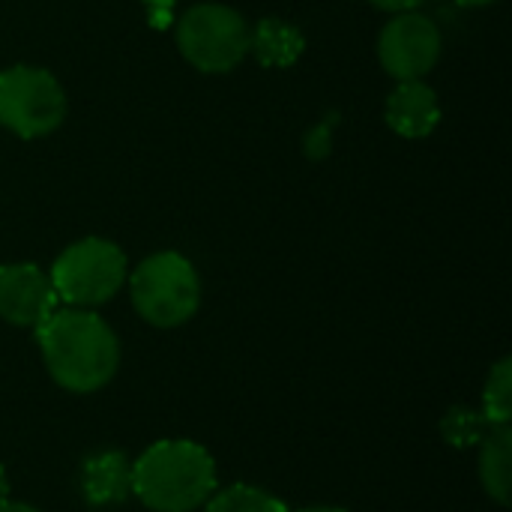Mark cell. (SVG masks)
I'll return each instance as SVG.
<instances>
[{
    "instance_id": "6da1fadb",
    "label": "cell",
    "mask_w": 512,
    "mask_h": 512,
    "mask_svg": "<svg viewBox=\"0 0 512 512\" xmlns=\"http://www.w3.org/2000/svg\"><path fill=\"white\" fill-rule=\"evenodd\" d=\"M36 339L48 375L69 393H96L117 375V333L90 309H54L36 327Z\"/></svg>"
},
{
    "instance_id": "7a4b0ae2",
    "label": "cell",
    "mask_w": 512,
    "mask_h": 512,
    "mask_svg": "<svg viewBox=\"0 0 512 512\" xmlns=\"http://www.w3.org/2000/svg\"><path fill=\"white\" fill-rule=\"evenodd\" d=\"M216 492L213 456L186 438L156 441L132 462V495L153 512L201 510Z\"/></svg>"
},
{
    "instance_id": "5bb4252c",
    "label": "cell",
    "mask_w": 512,
    "mask_h": 512,
    "mask_svg": "<svg viewBox=\"0 0 512 512\" xmlns=\"http://www.w3.org/2000/svg\"><path fill=\"white\" fill-rule=\"evenodd\" d=\"M480 414L489 426H510L512 420V360L504 357L492 366L489 381L483 387V408Z\"/></svg>"
},
{
    "instance_id": "ba28073f",
    "label": "cell",
    "mask_w": 512,
    "mask_h": 512,
    "mask_svg": "<svg viewBox=\"0 0 512 512\" xmlns=\"http://www.w3.org/2000/svg\"><path fill=\"white\" fill-rule=\"evenodd\" d=\"M57 309V294L36 264L0 267V318L12 327H39Z\"/></svg>"
},
{
    "instance_id": "7402d4cb",
    "label": "cell",
    "mask_w": 512,
    "mask_h": 512,
    "mask_svg": "<svg viewBox=\"0 0 512 512\" xmlns=\"http://www.w3.org/2000/svg\"><path fill=\"white\" fill-rule=\"evenodd\" d=\"M300 512H348V510H342V507H306V510H300Z\"/></svg>"
},
{
    "instance_id": "e0dca14e",
    "label": "cell",
    "mask_w": 512,
    "mask_h": 512,
    "mask_svg": "<svg viewBox=\"0 0 512 512\" xmlns=\"http://www.w3.org/2000/svg\"><path fill=\"white\" fill-rule=\"evenodd\" d=\"M144 6H147V12H150V24L153 27H168L171 24V9H174V3L177 0H141Z\"/></svg>"
},
{
    "instance_id": "9c48e42d",
    "label": "cell",
    "mask_w": 512,
    "mask_h": 512,
    "mask_svg": "<svg viewBox=\"0 0 512 512\" xmlns=\"http://www.w3.org/2000/svg\"><path fill=\"white\" fill-rule=\"evenodd\" d=\"M387 126L402 138H429L441 123V105L435 90L423 81H399L384 108Z\"/></svg>"
},
{
    "instance_id": "8fae6325",
    "label": "cell",
    "mask_w": 512,
    "mask_h": 512,
    "mask_svg": "<svg viewBox=\"0 0 512 512\" xmlns=\"http://www.w3.org/2000/svg\"><path fill=\"white\" fill-rule=\"evenodd\" d=\"M249 51L267 69L294 66L306 51V36L297 24L285 18H261L249 30Z\"/></svg>"
},
{
    "instance_id": "44dd1931",
    "label": "cell",
    "mask_w": 512,
    "mask_h": 512,
    "mask_svg": "<svg viewBox=\"0 0 512 512\" xmlns=\"http://www.w3.org/2000/svg\"><path fill=\"white\" fill-rule=\"evenodd\" d=\"M459 6H489V3H495V0H456Z\"/></svg>"
},
{
    "instance_id": "3957f363",
    "label": "cell",
    "mask_w": 512,
    "mask_h": 512,
    "mask_svg": "<svg viewBox=\"0 0 512 512\" xmlns=\"http://www.w3.org/2000/svg\"><path fill=\"white\" fill-rule=\"evenodd\" d=\"M129 294L135 312L159 327L171 330L186 324L201 306V279L195 264L180 252H156L144 258L129 276Z\"/></svg>"
},
{
    "instance_id": "2e32d148",
    "label": "cell",
    "mask_w": 512,
    "mask_h": 512,
    "mask_svg": "<svg viewBox=\"0 0 512 512\" xmlns=\"http://www.w3.org/2000/svg\"><path fill=\"white\" fill-rule=\"evenodd\" d=\"M336 123H339V114L333 111V114H327L324 120H318V123L309 129V135H306V141H303V150H306L309 159H324V156L330 153Z\"/></svg>"
},
{
    "instance_id": "30bf717a",
    "label": "cell",
    "mask_w": 512,
    "mask_h": 512,
    "mask_svg": "<svg viewBox=\"0 0 512 512\" xmlns=\"http://www.w3.org/2000/svg\"><path fill=\"white\" fill-rule=\"evenodd\" d=\"M81 492L93 507L126 501L132 495V462L117 450L90 456L81 468Z\"/></svg>"
},
{
    "instance_id": "8992f818",
    "label": "cell",
    "mask_w": 512,
    "mask_h": 512,
    "mask_svg": "<svg viewBox=\"0 0 512 512\" xmlns=\"http://www.w3.org/2000/svg\"><path fill=\"white\" fill-rule=\"evenodd\" d=\"M66 117L60 81L39 66H9L0 72V123L18 138L51 135Z\"/></svg>"
},
{
    "instance_id": "9a60e30c",
    "label": "cell",
    "mask_w": 512,
    "mask_h": 512,
    "mask_svg": "<svg viewBox=\"0 0 512 512\" xmlns=\"http://www.w3.org/2000/svg\"><path fill=\"white\" fill-rule=\"evenodd\" d=\"M489 420L474 411V408H453L444 420H441V435L447 438V444L453 447H471V444H480L483 435L489 432Z\"/></svg>"
},
{
    "instance_id": "ffe728a7",
    "label": "cell",
    "mask_w": 512,
    "mask_h": 512,
    "mask_svg": "<svg viewBox=\"0 0 512 512\" xmlns=\"http://www.w3.org/2000/svg\"><path fill=\"white\" fill-rule=\"evenodd\" d=\"M3 498H9V477H6V471H3V465H0V501Z\"/></svg>"
},
{
    "instance_id": "277c9868",
    "label": "cell",
    "mask_w": 512,
    "mask_h": 512,
    "mask_svg": "<svg viewBox=\"0 0 512 512\" xmlns=\"http://www.w3.org/2000/svg\"><path fill=\"white\" fill-rule=\"evenodd\" d=\"M48 279L66 306L96 309L126 285V255L111 240L84 237L57 255Z\"/></svg>"
},
{
    "instance_id": "d6986e66",
    "label": "cell",
    "mask_w": 512,
    "mask_h": 512,
    "mask_svg": "<svg viewBox=\"0 0 512 512\" xmlns=\"http://www.w3.org/2000/svg\"><path fill=\"white\" fill-rule=\"evenodd\" d=\"M0 512H39L36 507H30V504H21V501H9V498H3L0 501Z\"/></svg>"
},
{
    "instance_id": "52a82bcc",
    "label": "cell",
    "mask_w": 512,
    "mask_h": 512,
    "mask_svg": "<svg viewBox=\"0 0 512 512\" xmlns=\"http://www.w3.org/2000/svg\"><path fill=\"white\" fill-rule=\"evenodd\" d=\"M441 48L444 39L438 24L417 9L396 12L378 36L381 66L399 81H414L432 72L441 60Z\"/></svg>"
},
{
    "instance_id": "ac0fdd59",
    "label": "cell",
    "mask_w": 512,
    "mask_h": 512,
    "mask_svg": "<svg viewBox=\"0 0 512 512\" xmlns=\"http://www.w3.org/2000/svg\"><path fill=\"white\" fill-rule=\"evenodd\" d=\"M369 3L384 9V12H408V9H417L426 0H369Z\"/></svg>"
},
{
    "instance_id": "5b68a950",
    "label": "cell",
    "mask_w": 512,
    "mask_h": 512,
    "mask_svg": "<svg viewBox=\"0 0 512 512\" xmlns=\"http://www.w3.org/2000/svg\"><path fill=\"white\" fill-rule=\"evenodd\" d=\"M177 48L201 72H231L249 54V24L225 3H198L177 21Z\"/></svg>"
},
{
    "instance_id": "4fadbf2b",
    "label": "cell",
    "mask_w": 512,
    "mask_h": 512,
    "mask_svg": "<svg viewBox=\"0 0 512 512\" xmlns=\"http://www.w3.org/2000/svg\"><path fill=\"white\" fill-rule=\"evenodd\" d=\"M204 512H291L279 498H273L270 492L258 489V486H225L216 489L210 495V501L204 504Z\"/></svg>"
},
{
    "instance_id": "7c38bea8",
    "label": "cell",
    "mask_w": 512,
    "mask_h": 512,
    "mask_svg": "<svg viewBox=\"0 0 512 512\" xmlns=\"http://www.w3.org/2000/svg\"><path fill=\"white\" fill-rule=\"evenodd\" d=\"M480 483L483 492L501 504L510 507L512 492V429L510 426H492L480 441Z\"/></svg>"
}]
</instances>
